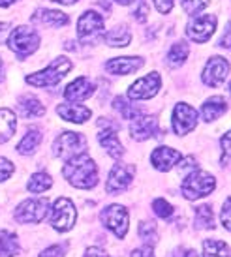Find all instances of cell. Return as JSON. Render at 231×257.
I'll return each instance as SVG.
<instances>
[{"label": "cell", "instance_id": "6da1fadb", "mask_svg": "<svg viewBox=\"0 0 231 257\" xmlns=\"http://www.w3.org/2000/svg\"><path fill=\"white\" fill-rule=\"evenodd\" d=\"M62 175L70 184L81 190H90L98 184V165L85 152L66 160Z\"/></svg>", "mask_w": 231, "mask_h": 257}, {"label": "cell", "instance_id": "7a4b0ae2", "mask_svg": "<svg viewBox=\"0 0 231 257\" xmlns=\"http://www.w3.org/2000/svg\"><path fill=\"white\" fill-rule=\"evenodd\" d=\"M214 188H216V179L207 171H201V169L190 171L182 180V195L188 201L201 199L205 195H209Z\"/></svg>", "mask_w": 231, "mask_h": 257}, {"label": "cell", "instance_id": "3957f363", "mask_svg": "<svg viewBox=\"0 0 231 257\" xmlns=\"http://www.w3.org/2000/svg\"><path fill=\"white\" fill-rule=\"evenodd\" d=\"M40 45V34L30 27H17L8 36V47L17 53L19 57H29Z\"/></svg>", "mask_w": 231, "mask_h": 257}, {"label": "cell", "instance_id": "277c9868", "mask_svg": "<svg viewBox=\"0 0 231 257\" xmlns=\"http://www.w3.org/2000/svg\"><path fill=\"white\" fill-rule=\"evenodd\" d=\"M70 70H72L70 58L58 57L57 60L51 62L45 70H42V72H38V73H32V75H27V83L34 86H53V85H57L58 81L64 77Z\"/></svg>", "mask_w": 231, "mask_h": 257}, {"label": "cell", "instance_id": "5b68a950", "mask_svg": "<svg viewBox=\"0 0 231 257\" xmlns=\"http://www.w3.org/2000/svg\"><path fill=\"white\" fill-rule=\"evenodd\" d=\"M87 149V139L75 134V132H64L62 136H58L53 143V156L60 160H70V158L83 154Z\"/></svg>", "mask_w": 231, "mask_h": 257}, {"label": "cell", "instance_id": "8992f818", "mask_svg": "<svg viewBox=\"0 0 231 257\" xmlns=\"http://www.w3.org/2000/svg\"><path fill=\"white\" fill-rule=\"evenodd\" d=\"M100 220L109 231L115 233L117 238H124L126 233H128V227H130L128 225L130 223V214H128V210L123 205H109V207H105L101 210Z\"/></svg>", "mask_w": 231, "mask_h": 257}, {"label": "cell", "instance_id": "52a82bcc", "mask_svg": "<svg viewBox=\"0 0 231 257\" xmlns=\"http://www.w3.org/2000/svg\"><path fill=\"white\" fill-rule=\"evenodd\" d=\"M75 208H73V203L66 197H58L55 201V205L51 208V216H49V223L53 229H57L58 233H64L68 229L73 227L75 223Z\"/></svg>", "mask_w": 231, "mask_h": 257}, {"label": "cell", "instance_id": "ba28073f", "mask_svg": "<svg viewBox=\"0 0 231 257\" xmlns=\"http://www.w3.org/2000/svg\"><path fill=\"white\" fill-rule=\"evenodd\" d=\"M49 210V201L47 199H27L15 210V220L19 223H40L44 220Z\"/></svg>", "mask_w": 231, "mask_h": 257}, {"label": "cell", "instance_id": "9c48e42d", "mask_svg": "<svg viewBox=\"0 0 231 257\" xmlns=\"http://www.w3.org/2000/svg\"><path fill=\"white\" fill-rule=\"evenodd\" d=\"M216 15L207 14V15H194L192 23L186 27V36L195 43H205L216 29Z\"/></svg>", "mask_w": 231, "mask_h": 257}, {"label": "cell", "instance_id": "30bf717a", "mask_svg": "<svg viewBox=\"0 0 231 257\" xmlns=\"http://www.w3.org/2000/svg\"><path fill=\"white\" fill-rule=\"evenodd\" d=\"M101 30H103V17L98 12L88 10L77 21V34H79V40L83 43L94 42L101 34Z\"/></svg>", "mask_w": 231, "mask_h": 257}, {"label": "cell", "instance_id": "8fae6325", "mask_svg": "<svg viewBox=\"0 0 231 257\" xmlns=\"http://www.w3.org/2000/svg\"><path fill=\"white\" fill-rule=\"evenodd\" d=\"M160 85H162L160 73L152 72L149 75H145V77L138 79L128 88V98L130 100H149V98H154L160 90Z\"/></svg>", "mask_w": 231, "mask_h": 257}, {"label": "cell", "instance_id": "7c38bea8", "mask_svg": "<svg viewBox=\"0 0 231 257\" xmlns=\"http://www.w3.org/2000/svg\"><path fill=\"white\" fill-rule=\"evenodd\" d=\"M197 124V113L188 103H177L173 109V132L177 136H186Z\"/></svg>", "mask_w": 231, "mask_h": 257}, {"label": "cell", "instance_id": "4fadbf2b", "mask_svg": "<svg viewBox=\"0 0 231 257\" xmlns=\"http://www.w3.org/2000/svg\"><path fill=\"white\" fill-rule=\"evenodd\" d=\"M227 73H229V62L225 58H210L203 68V83L209 86H220L227 79Z\"/></svg>", "mask_w": 231, "mask_h": 257}, {"label": "cell", "instance_id": "5bb4252c", "mask_svg": "<svg viewBox=\"0 0 231 257\" xmlns=\"http://www.w3.org/2000/svg\"><path fill=\"white\" fill-rule=\"evenodd\" d=\"M132 179H134V167H128V165H115V167L109 171L105 190H107V193L123 192V190H126V188L130 186Z\"/></svg>", "mask_w": 231, "mask_h": 257}, {"label": "cell", "instance_id": "9a60e30c", "mask_svg": "<svg viewBox=\"0 0 231 257\" xmlns=\"http://www.w3.org/2000/svg\"><path fill=\"white\" fill-rule=\"evenodd\" d=\"M158 132V118L156 116H138L130 124V134L136 141H145L154 137Z\"/></svg>", "mask_w": 231, "mask_h": 257}, {"label": "cell", "instance_id": "2e32d148", "mask_svg": "<svg viewBox=\"0 0 231 257\" xmlns=\"http://www.w3.org/2000/svg\"><path fill=\"white\" fill-rule=\"evenodd\" d=\"M179 160H181V152L175 149H169V147H160V149H156L152 152L151 156L152 165L158 171H169V169H173L175 165L179 164Z\"/></svg>", "mask_w": 231, "mask_h": 257}, {"label": "cell", "instance_id": "e0dca14e", "mask_svg": "<svg viewBox=\"0 0 231 257\" xmlns=\"http://www.w3.org/2000/svg\"><path fill=\"white\" fill-rule=\"evenodd\" d=\"M143 64L145 60L139 57H121L109 60L105 64V70L113 75H128V73H134L136 70H139Z\"/></svg>", "mask_w": 231, "mask_h": 257}, {"label": "cell", "instance_id": "ac0fdd59", "mask_svg": "<svg viewBox=\"0 0 231 257\" xmlns=\"http://www.w3.org/2000/svg\"><path fill=\"white\" fill-rule=\"evenodd\" d=\"M92 92H94L92 83L87 77H77L64 88V98L72 101H81V100H87L88 96H92Z\"/></svg>", "mask_w": 231, "mask_h": 257}, {"label": "cell", "instance_id": "d6986e66", "mask_svg": "<svg viewBox=\"0 0 231 257\" xmlns=\"http://www.w3.org/2000/svg\"><path fill=\"white\" fill-rule=\"evenodd\" d=\"M98 143L101 145V149L107 150L113 158H121L124 154V149L119 137H117V132L113 130V126H107L98 132Z\"/></svg>", "mask_w": 231, "mask_h": 257}, {"label": "cell", "instance_id": "ffe728a7", "mask_svg": "<svg viewBox=\"0 0 231 257\" xmlns=\"http://www.w3.org/2000/svg\"><path fill=\"white\" fill-rule=\"evenodd\" d=\"M57 113L68 122H73V124H83L90 118V109L85 107V105H77V103H62L57 107Z\"/></svg>", "mask_w": 231, "mask_h": 257}, {"label": "cell", "instance_id": "44dd1931", "mask_svg": "<svg viewBox=\"0 0 231 257\" xmlns=\"http://www.w3.org/2000/svg\"><path fill=\"white\" fill-rule=\"evenodd\" d=\"M225 109H227V101H225V98H222V96H212V98H209V100L201 105L203 120L205 122L216 120L220 114L225 113Z\"/></svg>", "mask_w": 231, "mask_h": 257}, {"label": "cell", "instance_id": "7402d4cb", "mask_svg": "<svg viewBox=\"0 0 231 257\" xmlns=\"http://www.w3.org/2000/svg\"><path fill=\"white\" fill-rule=\"evenodd\" d=\"M36 23H42L45 27H64L70 23V17L62 12H55V10H38L36 15L32 17Z\"/></svg>", "mask_w": 231, "mask_h": 257}, {"label": "cell", "instance_id": "603a6c76", "mask_svg": "<svg viewBox=\"0 0 231 257\" xmlns=\"http://www.w3.org/2000/svg\"><path fill=\"white\" fill-rule=\"evenodd\" d=\"M19 113L25 118H32V116H42L45 113V109L36 96L27 94V96H23L21 100H19Z\"/></svg>", "mask_w": 231, "mask_h": 257}, {"label": "cell", "instance_id": "cb8c5ba5", "mask_svg": "<svg viewBox=\"0 0 231 257\" xmlns=\"http://www.w3.org/2000/svg\"><path fill=\"white\" fill-rule=\"evenodd\" d=\"M21 250L19 240L14 233L6 229H0V257H15Z\"/></svg>", "mask_w": 231, "mask_h": 257}, {"label": "cell", "instance_id": "d4e9b609", "mask_svg": "<svg viewBox=\"0 0 231 257\" xmlns=\"http://www.w3.org/2000/svg\"><path fill=\"white\" fill-rule=\"evenodd\" d=\"M15 120L14 111L10 109H0V143H6L8 139H12V136L15 134Z\"/></svg>", "mask_w": 231, "mask_h": 257}, {"label": "cell", "instance_id": "484cf974", "mask_svg": "<svg viewBox=\"0 0 231 257\" xmlns=\"http://www.w3.org/2000/svg\"><path fill=\"white\" fill-rule=\"evenodd\" d=\"M201 248H203V257H229V246L224 240L205 238Z\"/></svg>", "mask_w": 231, "mask_h": 257}, {"label": "cell", "instance_id": "4316f807", "mask_svg": "<svg viewBox=\"0 0 231 257\" xmlns=\"http://www.w3.org/2000/svg\"><path fill=\"white\" fill-rule=\"evenodd\" d=\"M132 40L130 30L126 27H117V29H111L105 34V43L109 47H126Z\"/></svg>", "mask_w": 231, "mask_h": 257}, {"label": "cell", "instance_id": "83f0119b", "mask_svg": "<svg viewBox=\"0 0 231 257\" xmlns=\"http://www.w3.org/2000/svg\"><path fill=\"white\" fill-rule=\"evenodd\" d=\"M188 53H190V49H188V45L184 42H177L169 49V53H167V66L169 68H179V66L184 64V60L188 58Z\"/></svg>", "mask_w": 231, "mask_h": 257}, {"label": "cell", "instance_id": "f1b7e54d", "mask_svg": "<svg viewBox=\"0 0 231 257\" xmlns=\"http://www.w3.org/2000/svg\"><path fill=\"white\" fill-rule=\"evenodd\" d=\"M40 141H42V134L38 132V130H30L27 136L21 139V143L17 145V152L19 154H25V156H30L34 150H36V147L40 145Z\"/></svg>", "mask_w": 231, "mask_h": 257}, {"label": "cell", "instance_id": "f546056e", "mask_svg": "<svg viewBox=\"0 0 231 257\" xmlns=\"http://www.w3.org/2000/svg\"><path fill=\"white\" fill-rule=\"evenodd\" d=\"M195 227L197 229H214V214L209 205L195 208Z\"/></svg>", "mask_w": 231, "mask_h": 257}, {"label": "cell", "instance_id": "4dcf8cb0", "mask_svg": "<svg viewBox=\"0 0 231 257\" xmlns=\"http://www.w3.org/2000/svg\"><path fill=\"white\" fill-rule=\"evenodd\" d=\"M53 186V179L47 173H34L29 180V192L32 193H44Z\"/></svg>", "mask_w": 231, "mask_h": 257}, {"label": "cell", "instance_id": "1f68e13d", "mask_svg": "<svg viewBox=\"0 0 231 257\" xmlns=\"http://www.w3.org/2000/svg\"><path fill=\"white\" fill-rule=\"evenodd\" d=\"M139 236L145 240L147 246H154L156 244V238H158V229L152 225L151 221H141L139 223Z\"/></svg>", "mask_w": 231, "mask_h": 257}, {"label": "cell", "instance_id": "d6a6232c", "mask_svg": "<svg viewBox=\"0 0 231 257\" xmlns=\"http://www.w3.org/2000/svg\"><path fill=\"white\" fill-rule=\"evenodd\" d=\"M181 4L188 15H197L209 6V0H181Z\"/></svg>", "mask_w": 231, "mask_h": 257}, {"label": "cell", "instance_id": "836d02e7", "mask_svg": "<svg viewBox=\"0 0 231 257\" xmlns=\"http://www.w3.org/2000/svg\"><path fill=\"white\" fill-rule=\"evenodd\" d=\"M152 208H154V212H156L158 218H169V216H173V207L164 197H158V199L152 201Z\"/></svg>", "mask_w": 231, "mask_h": 257}, {"label": "cell", "instance_id": "e575fe53", "mask_svg": "<svg viewBox=\"0 0 231 257\" xmlns=\"http://www.w3.org/2000/svg\"><path fill=\"white\" fill-rule=\"evenodd\" d=\"M12 175H14V164L6 158H0V182L8 180Z\"/></svg>", "mask_w": 231, "mask_h": 257}, {"label": "cell", "instance_id": "d590c367", "mask_svg": "<svg viewBox=\"0 0 231 257\" xmlns=\"http://www.w3.org/2000/svg\"><path fill=\"white\" fill-rule=\"evenodd\" d=\"M66 251V246L64 244H57V246H51L47 250H44L40 253V257H62Z\"/></svg>", "mask_w": 231, "mask_h": 257}, {"label": "cell", "instance_id": "8d00e7d4", "mask_svg": "<svg viewBox=\"0 0 231 257\" xmlns=\"http://www.w3.org/2000/svg\"><path fill=\"white\" fill-rule=\"evenodd\" d=\"M220 143H222V164L229 165V134H224Z\"/></svg>", "mask_w": 231, "mask_h": 257}, {"label": "cell", "instance_id": "74e56055", "mask_svg": "<svg viewBox=\"0 0 231 257\" xmlns=\"http://www.w3.org/2000/svg\"><path fill=\"white\" fill-rule=\"evenodd\" d=\"M173 4L175 0H154V6H156V10H158L160 14H169L171 10H173Z\"/></svg>", "mask_w": 231, "mask_h": 257}, {"label": "cell", "instance_id": "f35d334b", "mask_svg": "<svg viewBox=\"0 0 231 257\" xmlns=\"http://www.w3.org/2000/svg\"><path fill=\"white\" fill-rule=\"evenodd\" d=\"M147 14H149V8H147V4H145V0H139L138 10L134 12V15H136V21H139V23L147 21Z\"/></svg>", "mask_w": 231, "mask_h": 257}, {"label": "cell", "instance_id": "ab89813d", "mask_svg": "<svg viewBox=\"0 0 231 257\" xmlns=\"http://www.w3.org/2000/svg\"><path fill=\"white\" fill-rule=\"evenodd\" d=\"M132 257H156V255H154L152 246H147V244H145L143 248H138V250L132 251Z\"/></svg>", "mask_w": 231, "mask_h": 257}, {"label": "cell", "instance_id": "60d3db41", "mask_svg": "<svg viewBox=\"0 0 231 257\" xmlns=\"http://www.w3.org/2000/svg\"><path fill=\"white\" fill-rule=\"evenodd\" d=\"M222 225L229 229V199L224 201V208H222Z\"/></svg>", "mask_w": 231, "mask_h": 257}, {"label": "cell", "instance_id": "b9f144b4", "mask_svg": "<svg viewBox=\"0 0 231 257\" xmlns=\"http://www.w3.org/2000/svg\"><path fill=\"white\" fill-rule=\"evenodd\" d=\"M83 257H109V255L103 250H100V248L92 246V248H88V250L85 251V255H83Z\"/></svg>", "mask_w": 231, "mask_h": 257}, {"label": "cell", "instance_id": "7bdbcfd3", "mask_svg": "<svg viewBox=\"0 0 231 257\" xmlns=\"http://www.w3.org/2000/svg\"><path fill=\"white\" fill-rule=\"evenodd\" d=\"M222 47H229V29H225V34H224V40H222Z\"/></svg>", "mask_w": 231, "mask_h": 257}, {"label": "cell", "instance_id": "ee69618b", "mask_svg": "<svg viewBox=\"0 0 231 257\" xmlns=\"http://www.w3.org/2000/svg\"><path fill=\"white\" fill-rule=\"evenodd\" d=\"M10 30V23H0V36H4Z\"/></svg>", "mask_w": 231, "mask_h": 257}, {"label": "cell", "instance_id": "f6af8a7d", "mask_svg": "<svg viewBox=\"0 0 231 257\" xmlns=\"http://www.w3.org/2000/svg\"><path fill=\"white\" fill-rule=\"evenodd\" d=\"M15 0H0V8H8V6H12Z\"/></svg>", "mask_w": 231, "mask_h": 257}, {"label": "cell", "instance_id": "bcb514c9", "mask_svg": "<svg viewBox=\"0 0 231 257\" xmlns=\"http://www.w3.org/2000/svg\"><path fill=\"white\" fill-rule=\"evenodd\" d=\"M53 2H58V4H73L77 0H53Z\"/></svg>", "mask_w": 231, "mask_h": 257}, {"label": "cell", "instance_id": "7dc6e473", "mask_svg": "<svg viewBox=\"0 0 231 257\" xmlns=\"http://www.w3.org/2000/svg\"><path fill=\"white\" fill-rule=\"evenodd\" d=\"M4 79V68H2V60H0V81Z\"/></svg>", "mask_w": 231, "mask_h": 257}, {"label": "cell", "instance_id": "c3c4849f", "mask_svg": "<svg viewBox=\"0 0 231 257\" xmlns=\"http://www.w3.org/2000/svg\"><path fill=\"white\" fill-rule=\"evenodd\" d=\"M117 2H119V4H132L134 0H117Z\"/></svg>", "mask_w": 231, "mask_h": 257}]
</instances>
